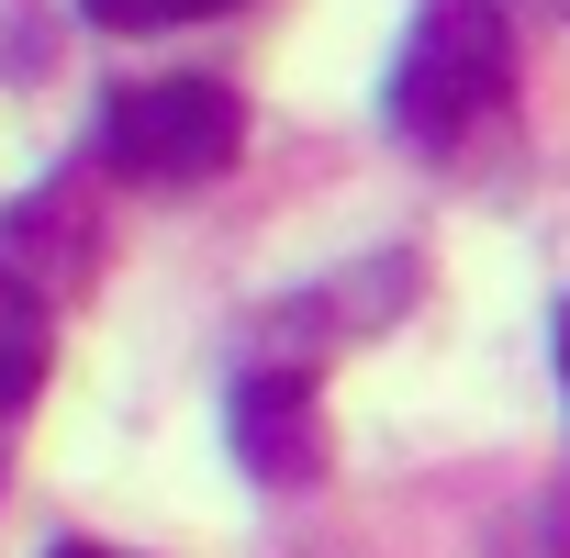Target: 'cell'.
<instances>
[{
  "instance_id": "cell-7",
  "label": "cell",
  "mask_w": 570,
  "mask_h": 558,
  "mask_svg": "<svg viewBox=\"0 0 570 558\" xmlns=\"http://www.w3.org/2000/svg\"><path fill=\"white\" fill-rule=\"evenodd\" d=\"M46 558H124V547H90V536H68V547H46Z\"/></svg>"
},
{
  "instance_id": "cell-6",
  "label": "cell",
  "mask_w": 570,
  "mask_h": 558,
  "mask_svg": "<svg viewBox=\"0 0 570 558\" xmlns=\"http://www.w3.org/2000/svg\"><path fill=\"white\" fill-rule=\"evenodd\" d=\"M492 558H570V491H537V502L492 536Z\"/></svg>"
},
{
  "instance_id": "cell-3",
  "label": "cell",
  "mask_w": 570,
  "mask_h": 558,
  "mask_svg": "<svg viewBox=\"0 0 570 558\" xmlns=\"http://www.w3.org/2000/svg\"><path fill=\"white\" fill-rule=\"evenodd\" d=\"M235 458L268 491H303L325 469V425H314V380L303 369H246L235 380Z\"/></svg>"
},
{
  "instance_id": "cell-8",
  "label": "cell",
  "mask_w": 570,
  "mask_h": 558,
  "mask_svg": "<svg viewBox=\"0 0 570 558\" xmlns=\"http://www.w3.org/2000/svg\"><path fill=\"white\" fill-rule=\"evenodd\" d=\"M559 380H570V313H559Z\"/></svg>"
},
{
  "instance_id": "cell-9",
  "label": "cell",
  "mask_w": 570,
  "mask_h": 558,
  "mask_svg": "<svg viewBox=\"0 0 570 558\" xmlns=\"http://www.w3.org/2000/svg\"><path fill=\"white\" fill-rule=\"evenodd\" d=\"M559 23H570V0H559Z\"/></svg>"
},
{
  "instance_id": "cell-5",
  "label": "cell",
  "mask_w": 570,
  "mask_h": 558,
  "mask_svg": "<svg viewBox=\"0 0 570 558\" xmlns=\"http://www.w3.org/2000/svg\"><path fill=\"white\" fill-rule=\"evenodd\" d=\"M79 12H90L101 34H168V23H213V12H235V0H79Z\"/></svg>"
},
{
  "instance_id": "cell-2",
  "label": "cell",
  "mask_w": 570,
  "mask_h": 558,
  "mask_svg": "<svg viewBox=\"0 0 570 558\" xmlns=\"http://www.w3.org/2000/svg\"><path fill=\"white\" fill-rule=\"evenodd\" d=\"M101 157L146 190H202L246 157V101L224 79H135L101 101Z\"/></svg>"
},
{
  "instance_id": "cell-1",
  "label": "cell",
  "mask_w": 570,
  "mask_h": 558,
  "mask_svg": "<svg viewBox=\"0 0 570 558\" xmlns=\"http://www.w3.org/2000/svg\"><path fill=\"white\" fill-rule=\"evenodd\" d=\"M503 112H514V23L492 0H436L403 34V68H392V134L448 157V146L492 134Z\"/></svg>"
},
{
  "instance_id": "cell-4",
  "label": "cell",
  "mask_w": 570,
  "mask_h": 558,
  "mask_svg": "<svg viewBox=\"0 0 570 558\" xmlns=\"http://www.w3.org/2000/svg\"><path fill=\"white\" fill-rule=\"evenodd\" d=\"M46 358H57V291L23 279V257L0 246V447H12L23 402L46 391Z\"/></svg>"
}]
</instances>
